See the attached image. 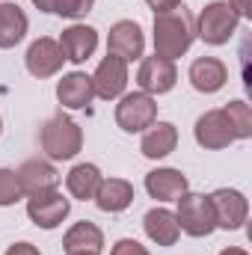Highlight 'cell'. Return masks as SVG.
I'll use <instances>...</instances> for the list:
<instances>
[{"label": "cell", "instance_id": "cell-1", "mask_svg": "<svg viewBox=\"0 0 252 255\" xmlns=\"http://www.w3.org/2000/svg\"><path fill=\"white\" fill-rule=\"evenodd\" d=\"M196 39V21L184 9V3L172 12H157L154 15V54L163 60H178L190 51Z\"/></svg>", "mask_w": 252, "mask_h": 255}, {"label": "cell", "instance_id": "cell-2", "mask_svg": "<svg viewBox=\"0 0 252 255\" xmlns=\"http://www.w3.org/2000/svg\"><path fill=\"white\" fill-rule=\"evenodd\" d=\"M39 142H42V151L51 160H71L83 148V130H80V125L74 119H68L65 113H57V116H51L42 125Z\"/></svg>", "mask_w": 252, "mask_h": 255}, {"label": "cell", "instance_id": "cell-3", "mask_svg": "<svg viewBox=\"0 0 252 255\" xmlns=\"http://www.w3.org/2000/svg\"><path fill=\"white\" fill-rule=\"evenodd\" d=\"M241 24V15L235 12V6L229 0H214L208 3L202 12H199V21H196V36L205 42V45H226L235 30Z\"/></svg>", "mask_w": 252, "mask_h": 255}, {"label": "cell", "instance_id": "cell-4", "mask_svg": "<svg viewBox=\"0 0 252 255\" xmlns=\"http://www.w3.org/2000/svg\"><path fill=\"white\" fill-rule=\"evenodd\" d=\"M178 211H175V220H178V229L190 235V238H208L214 235L217 223H214V211H211V202L205 193H181L178 199Z\"/></svg>", "mask_w": 252, "mask_h": 255}, {"label": "cell", "instance_id": "cell-5", "mask_svg": "<svg viewBox=\"0 0 252 255\" xmlns=\"http://www.w3.org/2000/svg\"><path fill=\"white\" fill-rule=\"evenodd\" d=\"M157 122V104L154 95L145 92H127L122 95V101L116 104V125L125 133H139L145 128H151Z\"/></svg>", "mask_w": 252, "mask_h": 255}, {"label": "cell", "instance_id": "cell-6", "mask_svg": "<svg viewBox=\"0 0 252 255\" xmlns=\"http://www.w3.org/2000/svg\"><path fill=\"white\" fill-rule=\"evenodd\" d=\"M211 202V211H214V223L217 229H226V232H238L244 229L247 217H250V202L241 190H229V187H220L208 196Z\"/></svg>", "mask_w": 252, "mask_h": 255}, {"label": "cell", "instance_id": "cell-7", "mask_svg": "<svg viewBox=\"0 0 252 255\" xmlns=\"http://www.w3.org/2000/svg\"><path fill=\"white\" fill-rule=\"evenodd\" d=\"M68 211H71V199H65L60 190L36 193V196L27 199V217H30L39 229H45V232L63 226V220L68 217Z\"/></svg>", "mask_w": 252, "mask_h": 255}, {"label": "cell", "instance_id": "cell-8", "mask_svg": "<svg viewBox=\"0 0 252 255\" xmlns=\"http://www.w3.org/2000/svg\"><path fill=\"white\" fill-rule=\"evenodd\" d=\"M136 83H139V92L145 95H166L172 92V86L178 83V71L172 60H163V57H142L139 71H136Z\"/></svg>", "mask_w": 252, "mask_h": 255}, {"label": "cell", "instance_id": "cell-9", "mask_svg": "<svg viewBox=\"0 0 252 255\" xmlns=\"http://www.w3.org/2000/svg\"><path fill=\"white\" fill-rule=\"evenodd\" d=\"M193 136L202 148H211V151H220V148H229L238 136L229 125V116L226 110H208L196 119V128H193Z\"/></svg>", "mask_w": 252, "mask_h": 255}, {"label": "cell", "instance_id": "cell-10", "mask_svg": "<svg viewBox=\"0 0 252 255\" xmlns=\"http://www.w3.org/2000/svg\"><path fill=\"white\" fill-rule=\"evenodd\" d=\"M125 86H127V63L116 54H107L95 74H92V89L98 98L104 101H113V98H122L125 95Z\"/></svg>", "mask_w": 252, "mask_h": 255}, {"label": "cell", "instance_id": "cell-11", "mask_svg": "<svg viewBox=\"0 0 252 255\" xmlns=\"http://www.w3.org/2000/svg\"><path fill=\"white\" fill-rule=\"evenodd\" d=\"M145 51V36H142V27L136 21H116L107 33V54H116L122 57L125 63L130 60H139Z\"/></svg>", "mask_w": 252, "mask_h": 255}, {"label": "cell", "instance_id": "cell-12", "mask_svg": "<svg viewBox=\"0 0 252 255\" xmlns=\"http://www.w3.org/2000/svg\"><path fill=\"white\" fill-rule=\"evenodd\" d=\"M24 63H27V71H30L33 77L45 80V77H54V74L63 68L65 57H63V51H60V42H57V39L42 36V39H36V42L27 48Z\"/></svg>", "mask_w": 252, "mask_h": 255}, {"label": "cell", "instance_id": "cell-13", "mask_svg": "<svg viewBox=\"0 0 252 255\" xmlns=\"http://www.w3.org/2000/svg\"><path fill=\"white\" fill-rule=\"evenodd\" d=\"M18 181H21V190L24 196H36V193H48V190H57L60 187V172L54 169V163L48 160H24L18 169H15Z\"/></svg>", "mask_w": 252, "mask_h": 255}, {"label": "cell", "instance_id": "cell-14", "mask_svg": "<svg viewBox=\"0 0 252 255\" xmlns=\"http://www.w3.org/2000/svg\"><path fill=\"white\" fill-rule=\"evenodd\" d=\"M98 48V30L89 27V24H71L68 30H63L60 36V51L68 63L80 65L86 63Z\"/></svg>", "mask_w": 252, "mask_h": 255}, {"label": "cell", "instance_id": "cell-15", "mask_svg": "<svg viewBox=\"0 0 252 255\" xmlns=\"http://www.w3.org/2000/svg\"><path fill=\"white\" fill-rule=\"evenodd\" d=\"M187 77H190V83H193L196 92H202V95H214V92H220V89L226 86V80H229V68H226L223 60H217V57H199V60L190 63Z\"/></svg>", "mask_w": 252, "mask_h": 255}, {"label": "cell", "instance_id": "cell-16", "mask_svg": "<svg viewBox=\"0 0 252 255\" xmlns=\"http://www.w3.org/2000/svg\"><path fill=\"white\" fill-rule=\"evenodd\" d=\"M145 190H148L151 199H157V202H175L181 193L190 190V181L181 169L160 166V169H151L145 175Z\"/></svg>", "mask_w": 252, "mask_h": 255}, {"label": "cell", "instance_id": "cell-17", "mask_svg": "<svg viewBox=\"0 0 252 255\" xmlns=\"http://www.w3.org/2000/svg\"><path fill=\"white\" fill-rule=\"evenodd\" d=\"M57 98L65 110H83L92 104L95 98V89H92V77L83 74V71H71L63 74V80L57 83Z\"/></svg>", "mask_w": 252, "mask_h": 255}, {"label": "cell", "instance_id": "cell-18", "mask_svg": "<svg viewBox=\"0 0 252 255\" xmlns=\"http://www.w3.org/2000/svg\"><path fill=\"white\" fill-rule=\"evenodd\" d=\"M175 145H178V128L172 125V122H154L151 128H145L139 151L148 160H160V157L172 154Z\"/></svg>", "mask_w": 252, "mask_h": 255}, {"label": "cell", "instance_id": "cell-19", "mask_svg": "<svg viewBox=\"0 0 252 255\" xmlns=\"http://www.w3.org/2000/svg\"><path fill=\"white\" fill-rule=\"evenodd\" d=\"M142 229H145L148 241H154L157 247H175L178 238H181L178 220H175V214L166 211V208H151V211L142 217Z\"/></svg>", "mask_w": 252, "mask_h": 255}, {"label": "cell", "instance_id": "cell-20", "mask_svg": "<svg viewBox=\"0 0 252 255\" xmlns=\"http://www.w3.org/2000/svg\"><path fill=\"white\" fill-rule=\"evenodd\" d=\"M104 214H122L133 202V184L125 178H101L95 199H92Z\"/></svg>", "mask_w": 252, "mask_h": 255}, {"label": "cell", "instance_id": "cell-21", "mask_svg": "<svg viewBox=\"0 0 252 255\" xmlns=\"http://www.w3.org/2000/svg\"><path fill=\"white\" fill-rule=\"evenodd\" d=\"M27 27H30L27 12H24L18 3L3 0V3H0V51L15 48V45L27 36Z\"/></svg>", "mask_w": 252, "mask_h": 255}, {"label": "cell", "instance_id": "cell-22", "mask_svg": "<svg viewBox=\"0 0 252 255\" xmlns=\"http://www.w3.org/2000/svg\"><path fill=\"white\" fill-rule=\"evenodd\" d=\"M63 250L65 253H98L101 255V250H104V232H101L95 223H89V220L74 223V226L65 232Z\"/></svg>", "mask_w": 252, "mask_h": 255}, {"label": "cell", "instance_id": "cell-23", "mask_svg": "<svg viewBox=\"0 0 252 255\" xmlns=\"http://www.w3.org/2000/svg\"><path fill=\"white\" fill-rule=\"evenodd\" d=\"M101 169L95 166V163H77L68 175H65V187L68 193L74 196V199H80V202H89V199H95V190H98V184H101Z\"/></svg>", "mask_w": 252, "mask_h": 255}, {"label": "cell", "instance_id": "cell-24", "mask_svg": "<svg viewBox=\"0 0 252 255\" xmlns=\"http://www.w3.org/2000/svg\"><path fill=\"white\" fill-rule=\"evenodd\" d=\"M33 6L39 12H54L63 18H83L95 6V0H33Z\"/></svg>", "mask_w": 252, "mask_h": 255}, {"label": "cell", "instance_id": "cell-25", "mask_svg": "<svg viewBox=\"0 0 252 255\" xmlns=\"http://www.w3.org/2000/svg\"><path fill=\"white\" fill-rule=\"evenodd\" d=\"M226 116H229V125L235 130L238 139H250L252 136V107L247 101H229L226 107Z\"/></svg>", "mask_w": 252, "mask_h": 255}, {"label": "cell", "instance_id": "cell-26", "mask_svg": "<svg viewBox=\"0 0 252 255\" xmlns=\"http://www.w3.org/2000/svg\"><path fill=\"white\" fill-rule=\"evenodd\" d=\"M21 196H24V190H21V181H18L15 169H0V208L15 205Z\"/></svg>", "mask_w": 252, "mask_h": 255}, {"label": "cell", "instance_id": "cell-27", "mask_svg": "<svg viewBox=\"0 0 252 255\" xmlns=\"http://www.w3.org/2000/svg\"><path fill=\"white\" fill-rule=\"evenodd\" d=\"M110 255H151V253H148L139 241H133V238H122V241L113 244Z\"/></svg>", "mask_w": 252, "mask_h": 255}, {"label": "cell", "instance_id": "cell-28", "mask_svg": "<svg viewBox=\"0 0 252 255\" xmlns=\"http://www.w3.org/2000/svg\"><path fill=\"white\" fill-rule=\"evenodd\" d=\"M145 3L154 9V15H157V12H172V9L181 6V0H145Z\"/></svg>", "mask_w": 252, "mask_h": 255}, {"label": "cell", "instance_id": "cell-29", "mask_svg": "<svg viewBox=\"0 0 252 255\" xmlns=\"http://www.w3.org/2000/svg\"><path fill=\"white\" fill-rule=\"evenodd\" d=\"M6 255H42L33 244H27V241H21V244H15V247H9Z\"/></svg>", "mask_w": 252, "mask_h": 255}, {"label": "cell", "instance_id": "cell-30", "mask_svg": "<svg viewBox=\"0 0 252 255\" xmlns=\"http://www.w3.org/2000/svg\"><path fill=\"white\" fill-rule=\"evenodd\" d=\"M232 6H235V12L241 18H250L252 15V0H232Z\"/></svg>", "mask_w": 252, "mask_h": 255}, {"label": "cell", "instance_id": "cell-31", "mask_svg": "<svg viewBox=\"0 0 252 255\" xmlns=\"http://www.w3.org/2000/svg\"><path fill=\"white\" fill-rule=\"evenodd\" d=\"M220 255H250V253H247V250H241V247H226Z\"/></svg>", "mask_w": 252, "mask_h": 255}, {"label": "cell", "instance_id": "cell-32", "mask_svg": "<svg viewBox=\"0 0 252 255\" xmlns=\"http://www.w3.org/2000/svg\"><path fill=\"white\" fill-rule=\"evenodd\" d=\"M65 255H98V253H65Z\"/></svg>", "mask_w": 252, "mask_h": 255}, {"label": "cell", "instance_id": "cell-33", "mask_svg": "<svg viewBox=\"0 0 252 255\" xmlns=\"http://www.w3.org/2000/svg\"><path fill=\"white\" fill-rule=\"evenodd\" d=\"M0 133H3V119H0Z\"/></svg>", "mask_w": 252, "mask_h": 255}]
</instances>
